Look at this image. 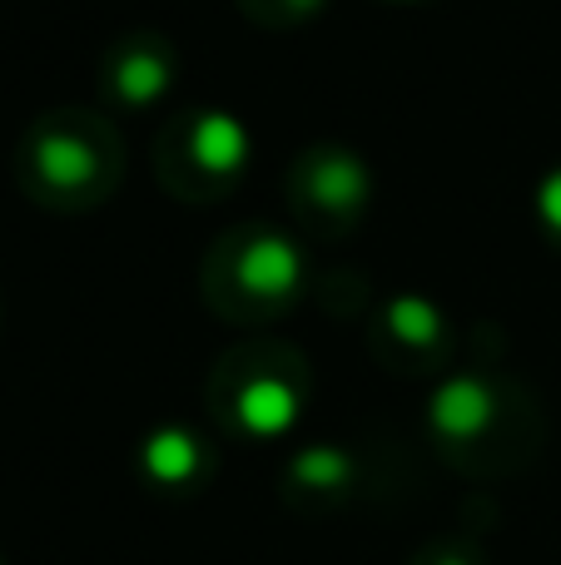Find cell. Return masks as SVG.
<instances>
[{
	"label": "cell",
	"mask_w": 561,
	"mask_h": 565,
	"mask_svg": "<svg viewBox=\"0 0 561 565\" xmlns=\"http://www.w3.org/2000/svg\"><path fill=\"white\" fill-rule=\"evenodd\" d=\"M427 437L463 477H507L527 467L542 441L532 402L493 372H453L427 397Z\"/></svg>",
	"instance_id": "obj_1"
},
{
	"label": "cell",
	"mask_w": 561,
	"mask_h": 565,
	"mask_svg": "<svg viewBox=\"0 0 561 565\" xmlns=\"http://www.w3.org/2000/svg\"><path fill=\"white\" fill-rule=\"evenodd\" d=\"M308 407V367L294 348L278 342H248L219 362L209 382V412L239 441H284L304 422Z\"/></svg>",
	"instance_id": "obj_2"
},
{
	"label": "cell",
	"mask_w": 561,
	"mask_h": 565,
	"mask_svg": "<svg viewBox=\"0 0 561 565\" xmlns=\"http://www.w3.org/2000/svg\"><path fill=\"white\" fill-rule=\"evenodd\" d=\"M304 288V258L288 238L248 228L209 264V302L229 318H274Z\"/></svg>",
	"instance_id": "obj_3"
},
{
	"label": "cell",
	"mask_w": 561,
	"mask_h": 565,
	"mask_svg": "<svg viewBox=\"0 0 561 565\" xmlns=\"http://www.w3.org/2000/svg\"><path fill=\"white\" fill-rule=\"evenodd\" d=\"M20 174H25L30 194L50 199V204H80L85 194H99L105 149H99L95 125L70 115L40 119L20 149Z\"/></svg>",
	"instance_id": "obj_4"
},
{
	"label": "cell",
	"mask_w": 561,
	"mask_h": 565,
	"mask_svg": "<svg viewBox=\"0 0 561 565\" xmlns=\"http://www.w3.org/2000/svg\"><path fill=\"white\" fill-rule=\"evenodd\" d=\"M358 481H363V461L343 441H308L278 471L284 501L304 516H328V511L348 507L358 497Z\"/></svg>",
	"instance_id": "obj_5"
},
{
	"label": "cell",
	"mask_w": 561,
	"mask_h": 565,
	"mask_svg": "<svg viewBox=\"0 0 561 565\" xmlns=\"http://www.w3.org/2000/svg\"><path fill=\"white\" fill-rule=\"evenodd\" d=\"M219 451L209 437H199L184 422H165L155 427L135 451V471L155 497H199V491L214 481Z\"/></svg>",
	"instance_id": "obj_6"
},
{
	"label": "cell",
	"mask_w": 561,
	"mask_h": 565,
	"mask_svg": "<svg viewBox=\"0 0 561 565\" xmlns=\"http://www.w3.org/2000/svg\"><path fill=\"white\" fill-rule=\"evenodd\" d=\"M378 352L403 372H433L447 358V318L427 298H393L378 318Z\"/></svg>",
	"instance_id": "obj_7"
},
{
	"label": "cell",
	"mask_w": 561,
	"mask_h": 565,
	"mask_svg": "<svg viewBox=\"0 0 561 565\" xmlns=\"http://www.w3.org/2000/svg\"><path fill=\"white\" fill-rule=\"evenodd\" d=\"M298 199L314 204L324 218H348V214H358V204L368 199V174L358 159L338 154V149H324V154H314L304 164Z\"/></svg>",
	"instance_id": "obj_8"
},
{
	"label": "cell",
	"mask_w": 561,
	"mask_h": 565,
	"mask_svg": "<svg viewBox=\"0 0 561 565\" xmlns=\"http://www.w3.org/2000/svg\"><path fill=\"white\" fill-rule=\"evenodd\" d=\"M179 154H189V164H194L204 179H229L244 169L248 135H244V125H234L229 115H214V109H209V115H199L194 125L184 129Z\"/></svg>",
	"instance_id": "obj_9"
},
{
	"label": "cell",
	"mask_w": 561,
	"mask_h": 565,
	"mask_svg": "<svg viewBox=\"0 0 561 565\" xmlns=\"http://www.w3.org/2000/svg\"><path fill=\"white\" fill-rule=\"evenodd\" d=\"M165 85H169V55L155 45H129L109 70V89L125 105H149V99L165 95Z\"/></svg>",
	"instance_id": "obj_10"
},
{
	"label": "cell",
	"mask_w": 561,
	"mask_h": 565,
	"mask_svg": "<svg viewBox=\"0 0 561 565\" xmlns=\"http://www.w3.org/2000/svg\"><path fill=\"white\" fill-rule=\"evenodd\" d=\"M407 565H493V551L477 526H447L433 541H423Z\"/></svg>",
	"instance_id": "obj_11"
},
{
	"label": "cell",
	"mask_w": 561,
	"mask_h": 565,
	"mask_svg": "<svg viewBox=\"0 0 561 565\" xmlns=\"http://www.w3.org/2000/svg\"><path fill=\"white\" fill-rule=\"evenodd\" d=\"M537 209H542V224H547V234L561 238V169H557V174H547L542 194H537Z\"/></svg>",
	"instance_id": "obj_12"
},
{
	"label": "cell",
	"mask_w": 561,
	"mask_h": 565,
	"mask_svg": "<svg viewBox=\"0 0 561 565\" xmlns=\"http://www.w3.org/2000/svg\"><path fill=\"white\" fill-rule=\"evenodd\" d=\"M0 565H10V561H6V556H0Z\"/></svg>",
	"instance_id": "obj_13"
}]
</instances>
